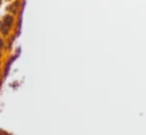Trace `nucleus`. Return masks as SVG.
Segmentation results:
<instances>
[{
	"label": "nucleus",
	"instance_id": "f03ea898",
	"mask_svg": "<svg viewBox=\"0 0 146 135\" xmlns=\"http://www.w3.org/2000/svg\"><path fill=\"white\" fill-rule=\"evenodd\" d=\"M0 4H1V0H0Z\"/></svg>",
	"mask_w": 146,
	"mask_h": 135
},
{
	"label": "nucleus",
	"instance_id": "f257e3e1",
	"mask_svg": "<svg viewBox=\"0 0 146 135\" xmlns=\"http://www.w3.org/2000/svg\"><path fill=\"white\" fill-rule=\"evenodd\" d=\"M12 21H13V19H12L11 16H6L5 18H4V21H3V24L6 26H8L9 27V25H11Z\"/></svg>",
	"mask_w": 146,
	"mask_h": 135
}]
</instances>
